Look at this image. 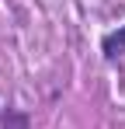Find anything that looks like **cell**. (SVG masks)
<instances>
[{
	"mask_svg": "<svg viewBox=\"0 0 125 129\" xmlns=\"http://www.w3.org/2000/svg\"><path fill=\"white\" fill-rule=\"evenodd\" d=\"M101 52L108 59H115V56H125V24H118L115 31H108L101 39Z\"/></svg>",
	"mask_w": 125,
	"mask_h": 129,
	"instance_id": "obj_1",
	"label": "cell"
},
{
	"mask_svg": "<svg viewBox=\"0 0 125 129\" xmlns=\"http://www.w3.org/2000/svg\"><path fill=\"white\" fill-rule=\"evenodd\" d=\"M31 126V119H28V115H24V112H18V108H4V112H0V129H28Z\"/></svg>",
	"mask_w": 125,
	"mask_h": 129,
	"instance_id": "obj_2",
	"label": "cell"
},
{
	"mask_svg": "<svg viewBox=\"0 0 125 129\" xmlns=\"http://www.w3.org/2000/svg\"><path fill=\"white\" fill-rule=\"evenodd\" d=\"M0 112H4V105H0Z\"/></svg>",
	"mask_w": 125,
	"mask_h": 129,
	"instance_id": "obj_3",
	"label": "cell"
}]
</instances>
